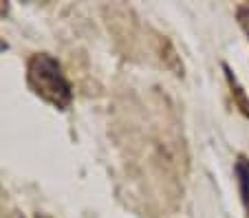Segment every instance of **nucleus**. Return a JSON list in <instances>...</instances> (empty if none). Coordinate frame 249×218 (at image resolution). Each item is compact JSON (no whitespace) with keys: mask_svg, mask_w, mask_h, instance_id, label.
<instances>
[{"mask_svg":"<svg viewBox=\"0 0 249 218\" xmlns=\"http://www.w3.org/2000/svg\"><path fill=\"white\" fill-rule=\"evenodd\" d=\"M27 77L33 93L40 95L49 104L57 106V108H66L73 100L71 84L62 73L60 62L55 57H51L49 53H36L29 60Z\"/></svg>","mask_w":249,"mask_h":218,"instance_id":"nucleus-1","label":"nucleus"},{"mask_svg":"<svg viewBox=\"0 0 249 218\" xmlns=\"http://www.w3.org/2000/svg\"><path fill=\"white\" fill-rule=\"evenodd\" d=\"M236 176H238V187H240L243 203L249 209V161L247 159H238V163H236Z\"/></svg>","mask_w":249,"mask_h":218,"instance_id":"nucleus-2","label":"nucleus"},{"mask_svg":"<svg viewBox=\"0 0 249 218\" xmlns=\"http://www.w3.org/2000/svg\"><path fill=\"white\" fill-rule=\"evenodd\" d=\"M238 18H240V24L245 27V31L249 34V5H247V7H243V9L238 11Z\"/></svg>","mask_w":249,"mask_h":218,"instance_id":"nucleus-3","label":"nucleus"}]
</instances>
